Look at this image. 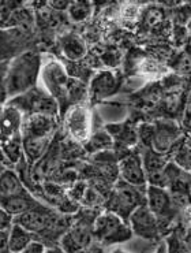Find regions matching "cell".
Wrapping results in <instances>:
<instances>
[{"label":"cell","mask_w":191,"mask_h":253,"mask_svg":"<svg viewBox=\"0 0 191 253\" xmlns=\"http://www.w3.org/2000/svg\"><path fill=\"white\" fill-rule=\"evenodd\" d=\"M40 71L41 56L36 51H26L14 58L4 73L7 97H15L35 88Z\"/></svg>","instance_id":"cell-1"},{"label":"cell","mask_w":191,"mask_h":253,"mask_svg":"<svg viewBox=\"0 0 191 253\" xmlns=\"http://www.w3.org/2000/svg\"><path fill=\"white\" fill-rule=\"evenodd\" d=\"M53 133V122L51 115L32 114L22 122L21 137H22L23 155L28 160L35 163L46 152Z\"/></svg>","instance_id":"cell-2"},{"label":"cell","mask_w":191,"mask_h":253,"mask_svg":"<svg viewBox=\"0 0 191 253\" xmlns=\"http://www.w3.org/2000/svg\"><path fill=\"white\" fill-rule=\"evenodd\" d=\"M139 189L141 188L133 186L124 181L117 183L108 201V211L116 213L123 220L128 219L137 207L145 204L144 194L139 192Z\"/></svg>","instance_id":"cell-3"},{"label":"cell","mask_w":191,"mask_h":253,"mask_svg":"<svg viewBox=\"0 0 191 253\" xmlns=\"http://www.w3.org/2000/svg\"><path fill=\"white\" fill-rule=\"evenodd\" d=\"M40 77L45 90L53 100L56 103L67 100L70 94V78L59 62L51 60L45 66H41Z\"/></svg>","instance_id":"cell-4"},{"label":"cell","mask_w":191,"mask_h":253,"mask_svg":"<svg viewBox=\"0 0 191 253\" xmlns=\"http://www.w3.org/2000/svg\"><path fill=\"white\" fill-rule=\"evenodd\" d=\"M93 234L105 244H116L128 240L131 237V230L128 229L120 216L108 211L100 215L94 222Z\"/></svg>","instance_id":"cell-5"},{"label":"cell","mask_w":191,"mask_h":253,"mask_svg":"<svg viewBox=\"0 0 191 253\" xmlns=\"http://www.w3.org/2000/svg\"><path fill=\"white\" fill-rule=\"evenodd\" d=\"M66 127L76 141H86L90 134V114L86 107L76 104L66 114Z\"/></svg>","instance_id":"cell-6"},{"label":"cell","mask_w":191,"mask_h":253,"mask_svg":"<svg viewBox=\"0 0 191 253\" xmlns=\"http://www.w3.org/2000/svg\"><path fill=\"white\" fill-rule=\"evenodd\" d=\"M128 219L131 223V229L137 236L146 238V240H152L157 237V233H158L157 216L149 210V207L146 204L137 207L131 212Z\"/></svg>","instance_id":"cell-7"},{"label":"cell","mask_w":191,"mask_h":253,"mask_svg":"<svg viewBox=\"0 0 191 253\" xmlns=\"http://www.w3.org/2000/svg\"><path fill=\"white\" fill-rule=\"evenodd\" d=\"M52 222L51 212L44 206L37 207V208H33V210L23 212L21 215L14 216V223L19 224L21 227L30 231L32 234L46 231V229L51 227Z\"/></svg>","instance_id":"cell-8"},{"label":"cell","mask_w":191,"mask_h":253,"mask_svg":"<svg viewBox=\"0 0 191 253\" xmlns=\"http://www.w3.org/2000/svg\"><path fill=\"white\" fill-rule=\"evenodd\" d=\"M22 114L11 104L0 110V144L21 137Z\"/></svg>","instance_id":"cell-9"},{"label":"cell","mask_w":191,"mask_h":253,"mask_svg":"<svg viewBox=\"0 0 191 253\" xmlns=\"http://www.w3.org/2000/svg\"><path fill=\"white\" fill-rule=\"evenodd\" d=\"M122 181L137 188H144L146 185V172L144 169V160L139 155H130L120 163Z\"/></svg>","instance_id":"cell-10"},{"label":"cell","mask_w":191,"mask_h":253,"mask_svg":"<svg viewBox=\"0 0 191 253\" xmlns=\"http://www.w3.org/2000/svg\"><path fill=\"white\" fill-rule=\"evenodd\" d=\"M120 81L112 71H101L90 84V96L93 101H101L110 97L119 89Z\"/></svg>","instance_id":"cell-11"},{"label":"cell","mask_w":191,"mask_h":253,"mask_svg":"<svg viewBox=\"0 0 191 253\" xmlns=\"http://www.w3.org/2000/svg\"><path fill=\"white\" fill-rule=\"evenodd\" d=\"M172 197L171 194L164 189V186H156V185H151L148 188V204L157 218L158 216H167L172 211Z\"/></svg>","instance_id":"cell-12"},{"label":"cell","mask_w":191,"mask_h":253,"mask_svg":"<svg viewBox=\"0 0 191 253\" xmlns=\"http://www.w3.org/2000/svg\"><path fill=\"white\" fill-rule=\"evenodd\" d=\"M41 206L42 204L40 201L36 200L29 192H25L22 194H17V196H12V197H8V199H4V200H0V207L4 208L10 215H12V218Z\"/></svg>","instance_id":"cell-13"},{"label":"cell","mask_w":191,"mask_h":253,"mask_svg":"<svg viewBox=\"0 0 191 253\" xmlns=\"http://www.w3.org/2000/svg\"><path fill=\"white\" fill-rule=\"evenodd\" d=\"M28 192L23 186L21 178L12 170H4L0 172V200H4L17 194H22Z\"/></svg>","instance_id":"cell-14"},{"label":"cell","mask_w":191,"mask_h":253,"mask_svg":"<svg viewBox=\"0 0 191 253\" xmlns=\"http://www.w3.org/2000/svg\"><path fill=\"white\" fill-rule=\"evenodd\" d=\"M33 240V234L12 222L8 231V251L10 252H23L28 244Z\"/></svg>","instance_id":"cell-15"},{"label":"cell","mask_w":191,"mask_h":253,"mask_svg":"<svg viewBox=\"0 0 191 253\" xmlns=\"http://www.w3.org/2000/svg\"><path fill=\"white\" fill-rule=\"evenodd\" d=\"M176 137H178V129H175L174 126H171V125L158 126V129H156L154 134H153L154 149L160 153L168 151L169 148L174 145Z\"/></svg>","instance_id":"cell-16"},{"label":"cell","mask_w":191,"mask_h":253,"mask_svg":"<svg viewBox=\"0 0 191 253\" xmlns=\"http://www.w3.org/2000/svg\"><path fill=\"white\" fill-rule=\"evenodd\" d=\"M90 241H92V233L89 231V229L76 226L71 233L66 234L62 244H63L64 249H67V251H76V249H82L83 247H86Z\"/></svg>","instance_id":"cell-17"},{"label":"cell","mask_w":191,"mask_h":253,"mask_svg":"<svg viewBox=\"0 0 191 253\" xmlns=\"http://www.w3.org/2000/svg\"><path fill=\"white\" fill-rule=\"evenodd\" d=\"M60 47L63 51L64 56L69 58L70 60H78L83 58V55L86 53V45L81 37L76 35H69L62 39Z\"/></svg>","instance_id":"cell-18"},{"label":"cell","mask_w":191,"mask_h":253,"mask_svg":"<svg viewBox=\"0 0 191 253\" xmlns=\"http://www.w3.org/2000/svg\"><path fill=\"white\" fill-rule=\"evenodd\" d=\"M92 8V0H70L69 7H67L69 15L76 22H82L90 17Z\"/></svg>","instance_id":"cell-19"},{"label":"cell","mask_w":191,"mask_h":253,"mask_svg":"<svg viewBox=\"0 0 191 253\" xmlns=\"http://www.w3.org/2000/svg\"><path fill=\"white\" fill-rule=\"evenodd\" d=\"M26 1L28 0H0V6L3 11H6L10 15L14 10L22 8Z\"/></svg>","instance_id":"cell-20"},{"label":"cell","mask_w":191,"mask_h":253,"mask_svg":"<svg viewBox=\"0 0 191 253\" xmlns=\"http://www.w3.org/2000/svg\"><path fill=\"white\" fill-rule=\"evenodd\" d=\"M12 222H14L12 215H10L4 208L0 207V230H8L11 227Z\"/></svg>","instance_id":"cell-21"},{"label":"cell","mask_w":191,"mask_h":253,"mask_svg":"<svg viewBox=\"0 0 191 253\" xmlns=\"http://www.w3.org/2000/svg\"><path fill=\"white\" fill-rule=\"evenodd\" d=\"M8 230H0V253L10 252L8 251Z\"/></svg>","instance_id":"cell-22"},{"label":"cell","mask_w":191,"mask_h":253,"mask_svg":"<svg viewBox=\"0 0 191 253\" xmlns=\"http://www.w3.org/2000/svg\"><path fill=\"white\" fill-rule=\"evenodd\" d=\"M46 3L55 10H67L70 0H46Z\"/></svg>","instance_id":"cell-23"},{"label":"cell","mask_w":191,"mask_h":253,"mask_svg":"<svg viewBox=\"0 0 191 253\" xmlns=\"http://www.w3.org/2000/svg\"><path fill=\"white\" fill-rule=\"evenodd\" d=\"M45 248L44 245L38 241H35V240H32V241L28 244V247L25 248V251L23 252H42Z\"/></svg>","instance_id":"cell-24"},{"label":"cell","mask_w":191,"mask_h":253,"mask_svg":"<svg viewBox=\"0 0 191 253\" xmlns=\"http://www.w3.org/2000/svg\"><path fill=\"white\" fill-rule=\"evenodd\" d=\"M6 73V71H4ZM4 73L0 74V106L4 103V100L7 99V92L6 86H4Z\"/></svg>","instance_id":"cell-25"},{"label":"cell","mask_w":191,"mask_h":253,"mask_svg":"<svg viewBox=\"0 0 191 253\" xmlns=\"http://www.w3.org/2000/svg\"><path fill=\"white\" fill-rule=\"evenodd\" d=\"M92 1H94V3H97V4H101V3H105L107 0H92Z\"/></svg>","instance_id":"cell-26"},{"label":"cell","mask_w":191,"mask_h":253,"mask_svg":"<svg viewBox=\"0 0 191 253\" xmlns=\"http://www.w3.org/2000/svg\"><path fill=\"white\" fill-rule=\"evenodd\" d=\"M1 171H3V169H1V167H0V172H1Z\"/></svg>","instance_id":"cell-27"}]
</instances>
